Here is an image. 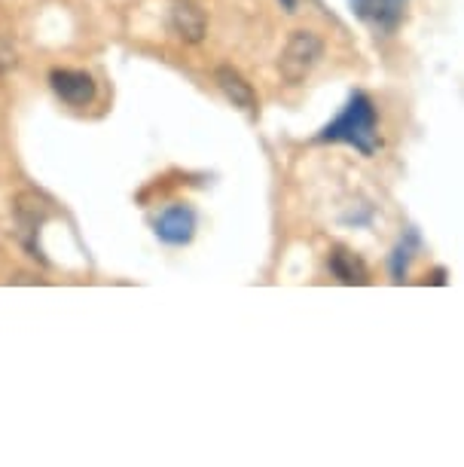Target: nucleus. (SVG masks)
Here are the masks:
<instances>
[{
	"instance_id": "2",
	"label": "nucleus",
	"mask_w": 464,
	"mask_h": 467,
	"mask_svg": "<svg viewBox=\"0 0 464 467\" xmlns=\"http://www.w3.org/2000/svg\"><path fill=\"white\" fill-rule=\"evenodd\" d=\"M324 56V43L314 31H294L287 37L282 56H278V74L287 86H300L305 83V77L318 67V61Z\"/></svg>"
},
{
	"instance_id": "9",
	"label": "nucleus",
	"mask_w": 464,
	"mask_h": 467,
	"mask_svg": "<svg viewBox=\"0 0 464 467\" xmlns=\"http://www.w3.org/2000/svg\"><path fill=\"white\" fill-rule=\"evenodd\" d=\"M416 248H418V235H416V229H409L404 239L397 242V248L391 251V260H388V269H391L394 281H404L407 278L409 263H413V257H416Z\"/></svg>"
},
{
	"instance_id": "1",
	"label": "nucleus",
	"mask_w": 464,
	"mask_h": 467,
	"mask_svg": "<svg viewBox=\"0 0 464 467\" xmlns=\"http://www.w3.org/2000/svg\"><path fill=\"white\" fill-rule=\"evenodd\" d=\"M318 140H324V144H348L357 153L373 156L379 150V113H376L370 95H348L345 108L336 113V119H330L318 131Z\"/></svg>"
},
{
	"instance_id": "3",
	"label": "nucleus",
	"mask_w": 464,
	"mask_h": 467,
	"mask_svg": "<svg viewBox=\"0 0 464 467\" xmlns=\"http://www.w3.org/2000/svg\"><path fill=\"white\" fill-rule=\"evenodd\" d=\"M49 86H52V92L67 104V108H77V110L89 108V104L95 101V95H98V86H95L92 74H86V70H74V67H56L49 74Z\"/></svg>"
},
{
	"instance_id": "8",
	"label": "nucleus",
	"mask_w": 464,
	"mask_h": 467,
	"mask_svg": "<svg viewBox=\"0 0 464 467\" xmlns=\"http://www.w3.org/2000/svg\"><path fill=\"white\" fill-rule=\"evenodd\" d=\"M330 272L343 281V285H348V287H361V285H370V272H366V266H364V260L357 257V254H352V251H345V248H334L330 251Z\"/></svg>"
},
{
	"instance_id": "7",
	"label": "nucleus",
	"mask_w": 464,
	"mask_h": 467,
	"mask_svg": "<svg viewBox=\"0 0 464 467\" xmlns=\"http://www.w3.org/2000/svg\"><path fill=\"white\" fill-rule=\"evenodd\" d=\"M214 80H217V86H221V92L226 95V99L232 101V108L248 110V113L257 110V95H253V86L244 80V77L235 67H226V65L217 67L214 70Z\"/></svg>"
},
{
	"instance_id": "10",
	"label": "nucleus",
	"mask_w": 464,
	"mask_h": 467,
	"mask_svg": "<svg viewBox=\"0 0 464 467\" xmlns=\"http://www.w3.org/2000/svg\"><path fill=\"white\" fill-rule=\"evenodd\" d=\"M278 4H282V10H287V13L300 10V0H278Z\"/></svg>"
},
{
	"instance_id": "6",
	"label": "nucleus",
	"mask_w": 464,
	"mask_h": 467,
	"mask_svg": "<svg viewBox=\"0 0 464 467\" xmlns=\"http://www.w3.org/2000/svg\"><path fill=\"white\" fill-rule=\"evenodd\" d=\"M352 13L376 31H394L404 19L407 0H348Z\"/></svg>"
},
{
	"instance_id": "4",
	"label": "nucleus",
	"mask_w": 464,
	"mask_h": 467,
	"mask_svg": "<svg viewBox=\"0 0 464 467\" xmlns=\"http://www.w3.org/2000/svg\"><path fill=\"white\" fill-rule=\"evenodd\" d=\"M156 235H160V242L165 244H190L192 235H196V211L190 205H169L162 211L160 217H156Z\"/></svg>"
},
{
	"instance_id": "5",
	"label": "nucleus",
	"mask_w": 464,
	"mask_h": 467,
	"mask_svg": "<svg viewBox=\"0 0 464 467\" xmlns=\"http://www.w3.org/2000/svg\"><path fill=\"white\" fill-rule=\"evenodd\" d=\"M169 28L183 43H202L208 34V19L202 6L192 0H171L169 6Z\"/></svg>"
}]
</instances>
